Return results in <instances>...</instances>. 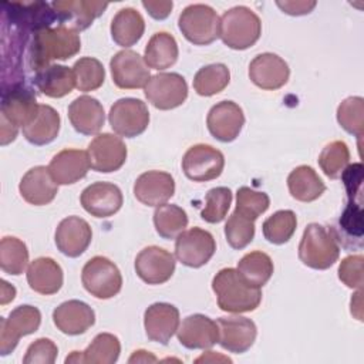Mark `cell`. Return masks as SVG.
I'll return each instance as SVG.
<instances>
[{
  "mask_svg": "<svg viewBox=\"0 0 364 364\" xmlns=\"http://www.w3.org/2000/svg\"><path fill=\"white\" fill-rule=\"evenodd\" d=\"M33 81L38 91L50 98L65 97L75 87V77L73 70L58 64H51L47 68L36 73Z\"/></svg>",
  "mask_w": 364,
  "mask_h": 364,
  "instance_id": "33",
  "label": "cell"
},
{
  "mask_svg": "<svg viewBox=\"0 0 364 364\" xmlns=\"http://www.w3.org/2000/svg\"><path fill=\"white\" fill-rule=\"evenodd\" d=\"M219 328V340L222 348L229 353L242 354L246 353L255 343L257 336L256 324L242 316H230V317H219L216 320Z\"/></svg>",
  "mask_w": 364,
  "mask_h": 364,
  "instance_id": "17",
  "label": "cell"
},
{
  "mask_svg": "<svg viewBox=\"0 0 364 364\" xmlns=\"http://www.w3.org/2000/svg\"><path fill=\"white\" fill-rule=\"evenodd\" d=\"M142 6L149 13V16L155 20H164L171 14V10L173 7L172 1H142Z\"/></svg>",
  "mask_w": 364,
  "mask_h": 364,
  "instance_id": "52",
  "label": "cell"
},
{
  "mask_svg": "<svg viewBox=\"0 0 364 364\" xmlns=\"http://www.w3.org/2000/svg\"><path fill=\"white\" fill-rule=\"evenodd\" d=\"M36 92L24 82H14L3 91L1 98V121L23 128L38 111Z\"/></svg>",
  "mask_w": 364,
  "mask_h": 364,
  "instance_id": "11",
  "label": "cell"
},
{
  "mask_svg": "<svg viewBox=\"0 0 364 364\" xmlns=\"http://www.w3.org/2000/svg\"><path fill=\"white\" fill-rule=\"evenodd\" d=\"M178 341L189 350H206L213 347L219 340L216 321L205 314H191L183 318L176 330Z\"/></svg>",
  "mask_w": 364,
  "mask_h": 364,
  "instance_id": "20",
  "label": "cell"
},
{
  "mask_svg": "<svg viewBox=\"0 0 364 364\" xmlns=\"http://www.w3.org/2000/svg\"><path fill=\"white\" fill-rule=\"evenodd\" d=\"M60 122V115L53 107L40 104L34 118L21 128L23 135L33 145L50 144L58 135Z\"/></svg>",
  "mask_w": 364,
  "mask_h": 364,
  "instance_id": "32",
  "label": "cell"
},
{
  "mask_svg": "<svg viewBox=\"0 0 364 364\" xmlns=\"http://www.w3.org/2000/svg\"><path fill=\"white\" fill-rule=\"evenodd\" d=\"M338 256L340 245L333 229L320 223H309L299 245V259L303 264L316 270H326L338 260Z\"/></svg>",
  "mask_w": 364,
  "mask_h": 364,
  "instance_id": "3",
  "label": "cell"
},
{
  "mask_svg": "<svg viewBox=\"0 0 364 364\" xmlns=\"http://www.w3.org/2000/svg\"><path fill=\"white\" fill-rule=\"evenodd\" d=\"M175 193V181L164 171H148L141 173L134 183L135 198L146 206L166 203Z\"/></svg>",
  "mask_w": 364,
  "mask_h": 364,
  "instance_id": "23",
  "label": "cell"
},
{
  "mask_svg": "<svg viewBox=\"0 0 364 364\" xmlns=\"http://www.w3.org/2000/svg\"><path fill=\"white\" fill-rule=\"evenodd\" d=\"M114 84L121 90H136L146 85L151 78L145 60L132 50H121L109 61Z\"/></svg>",
  "mask_w": 364,
  "mask_h": 364,
  "instance_id": "13",
  "label": "cell"
},
{
  "mask_svg": "<svg viewBox=\"0 0 364 364\" xmlns=\"http://www.w3.org/2000/svg\"><path fill=\"white\" fill-rule=\"evenodd\" d=\"M216 250V242L210 232L200 228H191L178 235L175 240V255L178 260L198 269L206 264Z\"/></svg>",
  "mask_w": 364,
  "mask_h": 364,
  "instance_id": "12",
  "label": "cell"
},
{
  "mask_svg": "<svg viewBox=\"0 0 364 364\" xmlns=\"http://www.w3.org/2000/svg\"><path fill=\"white\" fill-rule=\"evenodd\" d=\"M262 34L259 16L246 6L226 10L220 17L219 37L232 50H246L256 44Z\"/></svg>",
  "mask_w": 364,
  "mask_h": 364,
  "instance_id": "4",
  "label": "cell"
},
{
  "mask_svg": "<svg viewBox=\"0 0 364 364\" xmlns=\"http://www.w3.org/2000/svg\"><path fill=\"white\" fill-rule=\"evenodd\" d=\"M350 164V149L344 141L327 144L318 155V165L326 176L337 179Z\"/></svg>",
  "mask_w": 364,
  "mask_h": 364,
  "instance_id": "43",
  "label": "cell"
},
{
  "mask_svg": "<svg viewBox=\"0 0 364 364\" xmlns=\"http://www.w3.org/2000/svg\"><path fill=\"white\" fill-rule=\"evenodd\" d=\"M287 188L290 195L300 202H313L326 191L324 182L309 165H300L289 173Z\"/></svg>",
  "mask_w": 364,
  "mask_h": 364,
  "instance_id": "35",
  "label": "cell"
},
{
  "mask_svg": "<svg viewBox=\"0 0 364 364\" xmlns=\"http://www.w3.org/2000/svg\"><path fill=\"white\" fill-rule=\"evenodd\" d=\"M81 282L91 296L101 300L117 296L122 287L119 269L114 262L104 256H94L84 264Z\"/></svg>",
  "mask_w": 364,
  "mask_h": 364,
  "instance_id": "6",
  "label": "cell"
},
{
  "mask_svg": "<svg viewBox=\"0 0 364 364\" xmlns=\"http://www.w3.org/2000/svg\"><path fill=\"white\" fill-rule=\"evenodd\" d=\"M297 218L290 209H283L274 212L269 216L262 226L263 236L267 242L274 245H283L291 239L296 232Z\"/></svg>",
  "mask_w": 364,
  "mask_h": 364,
  "instance_id": "41",
  "label": "cell"
},
{
  "mask_svg": "<svg viewBox=\"0 0 364 364\" xmlns=\"http://www.w3.org/2000/svg\"><path fill=\"white\" fill-rule=\"evenodd\" d=\"M363 164H348L341 173V181L344 183L347 198L350 202H357L363 205Z\"/></svg>",
  "mask_w": 364,
  "mask_h": 364,
  "instance_id": "50",
  "label": "cell"
},
{
  "mask_svg": "<svg viewBox=\"0 0 364 364\" xmlns=\"http://www.w3.org/2000/svg\"><path fill=\"white\" fill-rule=\"evenodd\" d=\"M81 206L94 218H109L115 215L124 202L121 189L111 182H94L80 196Z\"/></svg>",
  "mask_w": 364,
  "mask_h": 364,
  "instance_id": "19",
  "label": "cell"
},
{
  "mask_svg": "<svg viewBox=\"0 0 364 364\" xmlns=\"http://www.w3.org/2000/svg\"><path fill=\"white\" fill-rule=\"evenodd\" d=\"M63 269L51 257H37L27 269V283L36 293L55 294L63 286Z\"/></svg>",
  "mask_w": 364,
  "mask_h": 364,
  "instance_id": "29",
  "label": "cell"
},
{
  "mask_svg": "<svg viewBox=\"0 0 364 364\" xmlns=\"http://www.w3.org/2000/svg\"><path fill=\"white\" fill-rule=\"evenodd\" d=\"M68 118L77 132L82 135H95L104 125L105 114L97 98L81 95L70 104Z\"/></svg>",
  "mask_w": 364,
  "mask_h": 364,
  "instance_id": "28",
  "label": "cell"
},
{
  "mask_svg": "<svg viewBox=\"0 0 364 364\" xmlns=\"http://www.w3.org/2000/svg\"><path fill=\"white\" fill-rule=\"evenodd\" d=\"M273 262L264 252L255 250L246 253L237 263L239 276L253 287H263L273 274Z\"/></svg>",
  "mask_w": 364,
  "mask_h": 364,
  "instance_id": "37",
  "label": "cell"
},
{
  "mask_svg": "<svg viewBox=\"0 0 364 364\" xmlns=\"http://www.w3.org/2000/svg\"><path fill=\"white\" fill-rule=\"evenodd\" d=\"M178 44L172 34L166 31L155 33L144 51V60L149 68L166 70L172 67L178 60Z\"/></svg>",
  "mask_w": 364,
  "mask_h": 364,
  "instance_id": "36",
  "label": "cell"
},
{
  "mask_svg": "<svg viewBox=\"0 0 364 364\" xmlns=\"http://www.w3.org/2000/svg\"><path fill=\"white\" fill-rule=\"evenodd\" d=\"M91 239V226L80 216H68L63 219L55 229V246L68 257H78L82 255L90 246Z\"/></svg>",
  "mask_w": 364,
  "mask_h": 364,
  "instance_id": "22",
  "label": "cell"
},
{
  "mask_svg": "<svg viewBox=\"0 0 364 364\" xmlns=\"http://www.w3.org/2000/svg\"><path fill=\"white\" fill-rule=\"evenodd\" d=\"M276 4L283 10V13L290 16L309 14L316 7V1H277Z\"/></svg>",
  "mask_w": 364,
  "mask_h": 364,
  "instance_id": "51",
  "label": "cell"
},
{
  "mask_svg": "<svg viewBox=\"0 0 364 364\" xmlns=\"http://www.w3.org/2000/svg\"><path fill=\"white\" fill-rule=\"evenodd\" d=\"M58 348L50 338H37L31 343L23 358L24 364H53L57 358Z\"/></svg>",
  "mask_w": 364,
  "mask_h": 364,
  "instance_id": "48",
  "label": "cell"
},
{
  "mask_svg": "<svg viewBox=\"0 0 364 364\" xmlns=\"http://www.w3.org/2000/svg\"><path fill=\"white\" fill-rule=\"evenodd\" d=\"M55 11L60 26H65L74 31H82L88 28L92 21L100 17L108 3L102 1H85V0H68V1H54L51 3Z\"/></svg>",
  "mask_w": 364,
  "mask_h": 364,
  "instance_id": "21",
  "label": "cell"
},
{
  "mask_svg": "<svg viewBox=\"0 0 364 364\" xmlns=\"http://www.w3.org/2000/svg\"><path fill=\"white\" fill-rule=\"evenodd\" d=\"M230 203L232 191L229 188H212L205 196V208L200 212V218L208 223H219L226 218Z\"/></svg>",
  "mask_w": 364,
  "mask_h": 364,
  "instance_id": "45",
  "label": "cell"
},
{
  "mask_svg": "<svg viewBox=\"0 0 364 364\" xmlns=\"http://www.w3.org/2000/svg\"><path fill=\"white\" fill-rule=\"evenodd\" d=\"M16 296V289L6 280H1V304H7Z\"/></svg>",
  "mask_w": 364,
  "mask_h": 364,
  "instance_id": "53",
  "label": "cell"
},
{
  "mask_svg": "<svg viewBox=\"0 0 364 364\" xmlns=\"http://www.w3.org/2000/svg\"><path fill=\"white\" fill-rule=\"evenodd\" d=\"M225 166L223 154L206 144L191 146L182 158V171L193 182H208L220 176Z\"/></svg>",
  "mask_w": 364,
  "mask_h": 364,
  "instance_id": "10",
  "label": "cell"
},
{
  "mask_svg": "<svg viewBox=\"0 0 364 364\" xmlns=\"http://www.w3.org/2000/svg\"><path fill=\"white\" fill-rule=\"evenodd\" d=\"M108 121L115 134L125 138L141 135L149 124V111L138 98H119L109 108Z\"/></svg>",
  "mask_w": 364,
  "mask_h": 364,
  "instance_id": "8",
  "label": "cell"
},
{
  "mask_svg": "<svg viewBox=\"0 0 364 364\" xmlns=\"http://www.w3.org/2000/svg\"><path fill=\"white\" fill-rule=\"evenodd\" d=\"M270 198L264 192H257L249 186H242L236 192V212L250 220H256L269 209Z\"/></svg>",
  "mask_w": 364,
  "mask_h": 364,
  "instance_id": "46",
  "label": "cell"
},
{
  "mask_svg": "<svg viewBox=\"0 0 364 364\" xmlns=\"http://www.w3.org/2000/svg\"><path fill=\"white\" fill-rule=\"evenodd\" d=\"M128 361L129 363H148V361L155 363L156 357H154L152 354H149L145 350H138V351H134V354L131 355V358Z\"/></svg>",
  "mask_w": 364,
  "mask_h": 364,
  "instance_id": "54",
  "label": "cell"
},
{
  "mask_svg": "<svg viewBox=\"0 0 364 364\" xmlns=\"http://www.w3.org/2000/svg\"><path fill=\"white\" fill-rule=\"evenodd\" d=\"M175 264L176 262L171 252L159 246H148L136 255L135 272L148 284H162L172 277Z\"/></svg>",
  "mask_w": 364,
  "mask_h": 364,
  "instance_id": "15",
  "label": "cell"
},
{
  "mask_svg": "<svg viewBox=\"0 0 364 364\" xmlns=\"http://www.w3.org/2000/svg\"><path fill=\"white\" fill-rule=\"evenodd\" d=\"M146 337L159 344H168L179 327V310L169 303H154L144 313Z\"/></svg>",
  "mask_w": 364,
  "mask_h": 364,
  "instance_id": "24",
  "label": "cell"
},
{
  "mask_svg": "<svg viewBox=\"0 0 364 364\" xmlns=\"http://www.w3.org/2000/svg\"><path fill=\"white\" fill-rule=\"evenodd\" d=\"M225 236L230 247L236 250L246 247L255 237V220L233 210L225 225Z\"/></svg>",
  "mask_w": 364,
  "mask_h": 364,
  "instance_id": "47",
  "label": "cell"
},
{
  "mask_svg": "<svg viewBox=\"0 0 364 364\" xmlns=\"http://www.w3.org/2000/svg\"><path fill=\"white\" fill-rule=\"evenodd\" d=\"M145 31V21L139 11L132 7L121 9L111 21L114 43L127 48L136 44Z\"/></svg>",
  "mask_w": 364,
  "mask_h": 364,
  "instance_id": "34",
  "label": "cell"
},
{
  "mask_svg": "<svg viewBox=\"0 0 364 364\" xmlns=\"http://www.w3.org/2000/svg\"><path fill=\"white\" fill-rule=\"evenodd\" d=\"M249 77L256 87L273 91L282 88L289 81L290 68L277 54L262 53L250 61Z\"/></svg>",
  "mask_w": 364,
  "mask_h": 364,
  "instance_id": "18",
  "label": "cell"
},
{
  "mask_svg": "<svg viewBox=\"0 0 364 364\" xmlns=\"http://www.w3.org/2000/svg\"><path fill=\"white\" fill-rule=\"evenodd\" d=\"M53 321L61 333L78 336L94 326L95 313L81 300H68L54 309Z\"/></svg>",
  "mask_w": 364,
  "mask_h": 364,
  "instance_id": "27",
  "label": "cell"
},
{
  "mask_svg": "<svg viewBox=\"0 0 364 364\" xmlns=\"http://www.w3.org/2000/svg\"><path fill=\"white\" fill-rule=\"evenodd\" d=\"M28 263V250L23 240L14 236H4L0 242V267L4 273L18 276Z\"/></svg>",
  "mask_w": 364,
  "mask_h": 364,
  "instance_id": "40",
  "label": "cell"
},
{
  "mask_svg": "<svg viewBox=\"0 0 364 364\" xmlns=\"http://www.w3.org/2000/svg\"><path fill=\"white\" fill-rule=\"evenodd\" d=\"M87 152L91 168L102 173L118 171L125 164L128 154L124 141L109 132L97 135L90 142Z\"/></svg>",
  "mask_w": 364,
  "mask_h": 364,
  "instance_id": "14",
  "label": "cell"
},
{
  "mask_svg": "<svg viewBox=\"0 0 364 364\" xmlns=\"http://www.w3.org/2000/svg\"><path fill=\"white\" fill-rule=\"evenodd\" d=\"M121 353V343L111 333H100L84 351H73L65 363H88V364H114Z\"/></svg>",
  "mask_w": 364,
  "mask_h": 364,
  "instance_id": "30",
  "label": "cell"
},
{
  "mask_svg": "<svg viewBox=\"0 0 364 364\" xmlns=\"http://www.w3.org/2000/svg\"><path fill=\"white\" fill-rule=\"evenodd\" d=\"M41 313L37 307L23 304L10 311L9 317L0 320V354H10L18 344L20 338L38 330Z\"/></svg>",
  "mask_w": 364,
  "mask_h": 364,
  "instance_id": "7",
  "label": "cell"
},
{
  "mask_svg": "<svg viewBox=\"0 0 364 364\" xmlns=\"http://www.w3.org/2000/svg\"><path fill=\"white\" fill-rule=\"evenodd\" d=\"M338 243L347 250L360 249L363 246V205L350 202L341 212L337 225L331 228Z\"/></svg>",
  "mask_w": 364,
  "mask_h": 364,
  "instance_id": "31",
  "label": "cell"
},
{
  "mask_svg": "<svg viewBox=\"0 0 364 364\" xmlns=\"http://www.w3.org/2000/svg\"><path fill=\"white\" fill-rule=\"evenodd\" d=\"M212 290L216 294L219 309L228 313L253 311L262 301L260 289L247 284L233 267H225L215 274Z\"/></svg>",
  "mask_w": 364,
  "mask_h": 364,
  "instance_id": "2",
  "label": "cell"
},
{
  "mask_svg": "<svg viewBox=\"0 0 364 364\" xmlns=\"http://www.w3.org/2000/svg\"><path fill=\"white\" fill-rule=\"evenodd\" d=\"M337 121L344 131L361 138L364 134V100L348 97L337 108Z\"/></svg>",
  "mask_w": 364,
  "mask_h": 364,
  "instance_id": "44",
  "label": "cell"
},
{
  "mask_svg": "<svg viewBox=\"0 0 364 364\" xmlns=\"http://www.w3.org/2000/svg\"><path fill=\"white\" fill-rule=\"evenodd\" d=\"M206 125L213 138L220 142H232L245 125L243 109L233 101H220L209 109Z\"/></svg>",
  "mask_w": 364,
  "mask_h": 364,
  "instance_id": "16",
  "label": "cell"
},
{
  "mask_svg": "<svg viewBox=\"0 0 364 364\" xmlns=\"http://www.w3.org/2000/svg\"><path fill=\"white\" fill-rule=\"evenodd\" d=\"M230 81L229 68L222 64H209L198 70L193 77V88L202 97H212L223 91Z\"/></svg>",
  "mask_w": 364,
  "mask_h": 364,
  "instance_id": "39",
  "label": "cell"
},
{
  "mask_svg": "<svg viewBox=\"0 0 364 364\" xmlns=\"http://www.w3.org/2000/svg\"><path fill=\"white\" fill-rule=\"evenodd\" d=\"M154 226L161 237L175 239L188 226V215L178 205L164 203L154 212Z\"/></svg>",
  "mask_w": 364,
  "mask_h": 364,
  "instance_id": "38",
  "label": "cell"
},
{
  "mask_svg": "<svg viewBox=\"0 0 364 364\" xmlns=\"http://www.w3.org/2000/svg\"><path fill=\"white\" fill-rule=\"evenodd\" d=\"M178 26L189 43L208 46L219 37L220 18L208 4H191L181 13Z\"/></svg>",
  "mask_w": 364,
  "mask_h": 364,
  "instance_id": "5",
  "label": "cell"
},
{
  "mask_svg": "<svg viewBox=\"0 0 364 364\" xmlns=\"http://www.w3.org/2000/svg\"><path fill=\"white\" fill-rule=\"evenodd\" d=\"M91 168L88 152L81 149H63L53 156L48 169L57 185H73L82 179Z\"/></svg>",
  "mask_w": 364,
  "mask_h": 364,
  "instance_id": "26",
  "label": "cell"
},
{
  "mask_svg": "<svg viewBox=\"0 0 364 364\" xmlns=\"http://www.w3.org/2000/svg\"><path fill=\"white\" fill-rule=\"evenodd\" d=\"M18 191L27 203L43 206L53 202L58 192V185L53 179L48 166L38 165L24 173Z\"/></svg>",
  "mask_w": 364,
  "mask_h": 364,
  "instance_id": "25",
  "label": "cell"
},
{
  "mask_svg": "<svg viewBox=\"0 0 364 364\" xmlns=\"http://www.w3.org/2000/svg\"><path fill=\"white\" fill-rule=\"evenodd\" d=\"M81 50V40L77 31L67 26L46 27L33 33L28 47L30 68L36 73L51 65L55 60H68Z\"/></svg>",
  "mask_w": 364,
  "mask_h": 364,
  "instance_id": "1",
  "label": "cell"
},
{
  "mask_svg": "<svg viewBox=\"0 0 364 364\" xmlns=\"http://www.w3.org/2000/svg\"><path fill=\"white\" fill-rule=\"evenodd\" d=\"M363 256L353 255L347 256L340 262L338 279L350 289L363 287Z\"/></svg>",
  "mask_w": 364,
  "mask_h": 364,
  "instance_id": "49",
  "label": "cell"
},
{
  "mask_svg": "<svg viewBox=\"0 0 364 364\" xmlns=\"http://www.w3.org/2000/svg\"><path fill=\"white\" fill-rule=\"evenodd\" d=\"M145 98L158 109L168 111L182 105L188 97V84L178 73H159L144 87Z\"/></svg>",
  "mask_w": 364,
  "mask_h": 364,
  "instance_id": "9",
  "label": "cell"
},
{
  "mask_svg": "<svg viewBox=\"0 0 364 364\" xmlns=\"http://www.w3.org/2000/svg\"><path fill=\"white\" fill-rule=\"evenodd\" d=\"M73 73L75 77V87L84 92L98 90L105 80V70L94 57H82L77 60L73 65Z\"/></svg>",
  "mask_w": 364,
  "mask_h": 364,
  "instance_id": "42",
  "label": "cell"
}]
</instances>
